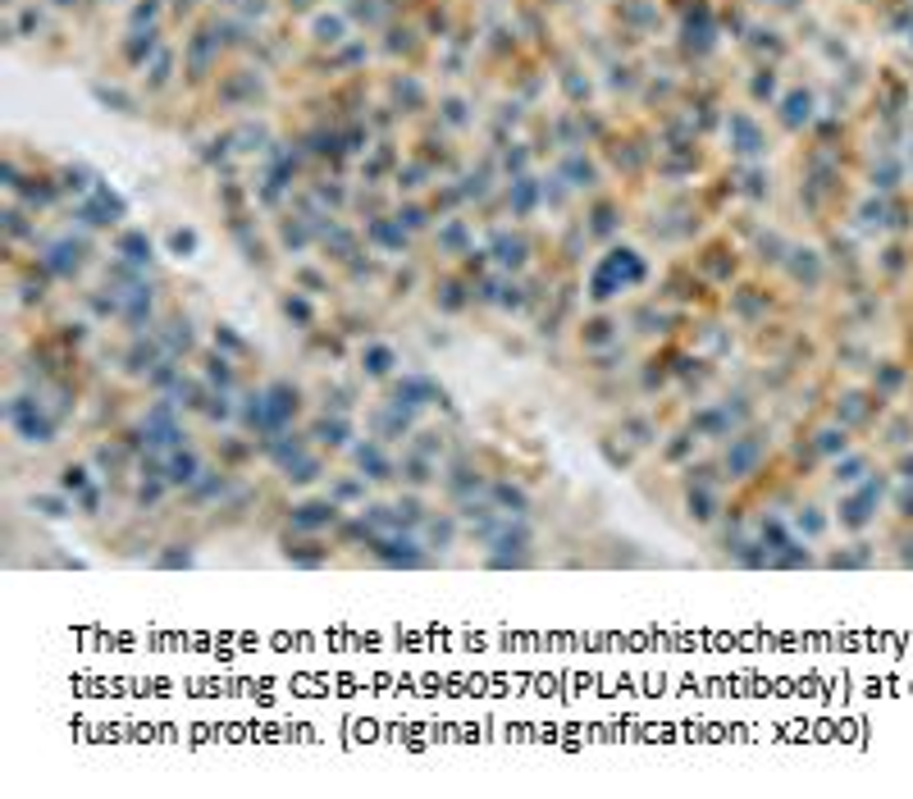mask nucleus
Listing matches in <instances>:
<instances>
[{
	"mask_svg": "<svg viewBox=\"0 0 913 799\" xmlns=\"http://www.w3.org/2000/svg\"><path fill=\"white\" fill-rule=\"evenodd\" d=\"M196 366V375L211 384V389H219V393H233L238 389V366H233V357H225L219 347H196V357H192Z\"/></svg>",
	"mask_w": 913,
	"mask_h": 799,
	"instance_id": "obj_14",
	"label": "nucleus"
},
{
	"mask_svg": "<svg viewBox=\"0 0 913 799\" xmlns=\"http://www.w3.org/2000/svg\"><path fill=\"white\" fill-rule=\"evenodd\" d=\"M347 512L339 503H333L325 490L320 494H306L297 498L293 507H288V525H297V530H310V535H333V525H339Z\"/></svg>",
	"mask_w": 913,
	"mask_h": 799,
	"instance_id": "obj_5",
	"label": "nucleus"
},
{
	"mask_svg": "<svg viewBox=\"0 0 913 799\" xmlns=\"http://www.w3.org/2000/svg\"><path fill=\"white\" fill-rule=\"evenodd\" d=\"M306 434H310V443H316L320 453H347L356 443V420L343 416V411H325L320 420H310Z\"/></svg>",
	"mask_w": 913,
	"mask_h": 799,
	"instance_id": "obj_10",
	"label": "nucleus"
},
{
	"mask_svg": "<svg viewBox=\"0 0 913 799\" xmlns=\"http://www.w3.org/2000/svg\"><path fill=\"white\" fill-rule=\"evenodd\" d=\"M325 494L339 503L343 512H362V507L370 503V480L362 471H339V475L325 480Z\"/></svg>",
	"mask_w": 913,
	"mask_h": 799,
	"instance_id": "obj_13",
	"label": "nucleus"
},
{
	"mask_svg": "<svg viewBox=\"0 0 913 799\" xmlns=\"http://www.w3.org/2000/svg\"><path fill=\"white\" fill-rule=\"evenodd\" d=\"M92 484H97V466H92V461H64V466H60L55 490H64L69 498H78L83 490H92Z\"/></svg>",
	"mask_w": 913,
	"mask_h": 799,
	"instance_id": "obj_21",
	"label": "nucleus"
},
{
	"mask_svg": "<svg viewBox=\"0 0 913 799\" xmlns=\"http://www.w3.org/2000/svg\"><path fill=\"white\" fill-rule=\"evenodd\" d=\"M33 512L55 517V521H60V517H74L78 507H74V498H69V494L60 490V494H37V498H33Z\"/></svg>",
	"mask_w": 913,
	"mask_h": 799,
	"instance_id": "obj_25",
	"label": "nucleus"
},
{
	"mask_svg": "<svg viewBox=\"0 0 913 799\" xmlns=\"http://www.w3.org/2000/svg\"><path fill=\"white\" fill-rule=\"evenodd\" d=\"M489 503H494L503 517H525L530 512L525 484H517L511 475H494V480H489Z\"/></svg>",
	"mask_w": 913,
	"mask_h": 799,
	"instance_id": "obj_17",
	"label": "nucleus"
},
{
	"mask_svg": "<svg viewBox=\"0 0 913 799\" xmlns=\"http://www.w3.org/2000/svg\"><path fill=\"white\" fill-rule=\"evenodd\" d=\"M890 480H896V484H913V443L890 457Z\"/></svg>",
	"mask_w": 913,
	"mask_h": 799,
	"instance_id": "obj_28",
	"label": "nucleus"
},
{
	"mask_svg": "<svg viewBox=\"0 0 913 799\" xmlns=\"http://www.w3.org/2000/svg\"><path fill=\"white\" fill-rule=\"evenodd\" d=\"M356 370L366 375V380L375 384H389L397 370H403V357H397V347L384 343V339H366L362 347H356Z\"/></svg>",
	"mask_w": 913,
	"mask_h": 799,
	"instance_id": "obj_11",
	"label": "nucleus"
},
{
	"mask_svg": "<svg viewBox=\"0 0 913 799\" xmlns=\"http://www.w3.org/2000/svg\"><path fill=\"white\" fill-rule=\"evenodd\" d=\"M873 471H877V466H873V457H867V453H859V448H850L845 457H836V461H832V484H836V490H850V484L867 480Z\"/></svg>",
	"mask_w": 913,
	"mask_h": 799,
	"instance_id": "obj_18",
	"label": "nucleus"
},
{
	"mask_svg": "<svg viewBox=\"0 0 913 799\" xmlns=\"http://www.w3.org/2000/svg\"><path fill=\"white\" fill-rule=\"evenodd\" d=\"M772 453V434L763 430H740L736 439H726V453H722V480L731 484H745L763 471V461Z\"/></svg>",
	"mask_w": 913,
	"mask_h": 799,
	"instance_id": "obj_3",
	"label": "nucleus"
},
{
	"mask_svg": "<svg viewBox=\"0 0 913 799\" xmlns=\"http://www.w3.org/2000/svg\"><path fill=\"white\" fill-rule=\"evenodd\" d=\"M439 484H443V494H453L457 503H466L471 494H489V475L475 466V457H457V461H448V475H439Z\"/></svg>",
	"mask_w": 913,
	"mask_h": 799,
	"instance_id": "obj_12",
	"label": "nucleus"
},
{
	"mask_svg": "<svg viewBox=\"0 0 913 799\" xmlns=\"http://www.w3.org/2000/svg\"><path fill=\"white\" fill-rule=\"evenodd\" d=\"M832 525H836V521H832L827 512H822L817 503H809V507H795V517H790V530H795V535L804 540V544H822V535H827Z\"/></svg>",
	"mask_w": 913,
	"mask_h": 799,
	"instance_id": "obj_19",
	"label": "nucleus"
},
{
	"mask_svg": "<svg viewBox=\"0 0 913 799\" xmlns=\"http://www.w3.org/2000/svg\"><path fill=\"white\" fill-rule=\"evenodd\" d=\"M689 430L708 443H726L745 430V416H731V397H722V403H703L695 416H689Z\"/></svg>",
	"mask_w": 913,
	"mask_h": 799,
	"instance_id": "obj_8",
	"label": "nucleus"
},
{
	"mask_svg": "<svg viewBox=\"0 0 913 799\" xmlns=\"http://www.w3.org/2000/svg\"><path fill=\"white\" fill-rule=\"evenodd\" d=\"M211 347H219V352H225V357H248V352H252V347H248V339H242L233 325H215Z\"/></svg>",
	"mask_w": 913,
	"mask_h": 799,
	"instance_id": "obj_24",
	"label": "nucleus"
},
{
	"mask_svg": "<svg viewBox=\"0 0 913 799\" xmlns=\"http://www.w3.org/2000/svg\"><path fill=\"white\" fill-rule=\"evenodd\" d=\"M279 553H283V562H293V567H329L333 562V540L325 535H310V530H297V525H288L283 535H279Z\"/></svg>",
	"mask_w": 913,
	"mask_h": 799,
	"instance_id": "obj_6",
	"label": "nucleus"
},
{
	"mask_svg": "<svg viewBox=\"0 0 913 799\" xmlns=\"http://www.w3.org/2000/svg\"><path fill=\"white\" fill-rule=\"evenodd\" d=\"M347 457L356 461V471H362L370 484H397V457L389 453V443H380V439H356L352 448H347Z\"/></svg>",
	"mask_w": 913,
	"mask_h": 799,
	"instance_id": "obj_7",
	"label": "nucleus"
},
{
	"mask_svg": "<svg viewBox=\"0 0 913 799\" xmlns=\"http://www.w3.org/2000/svg\"><path fill=\"white\" fill-rule=\"evenodd\" d=\"M890 484H896V480H890V471H873L867 480L850 484V490H840L836 512H832V521L840 525V535H867V530L877 525L882 507L890 498Z\"/></svg>",
	"mask_w": 913,
	"mask_h": 799,
	"instance_id": "obj_1",
	"label": "nucleus"
},
{
	"mask_svg": "<svg viewBox=\"0 0 913 799\" xmlns=\"http://www.w3.org/2000/svg\"><path fill=\"white\" fill-rule=\"evenodd\" d=\"M575 339H581V347H589V352H594V347H617V339H621V320L604 310V316L585 320V325H581V334H575Z\"/></svg>",
	"mask_w": 913,
	"mask_h": 799,
	"instance_id": "obj_20",
	"label": "nucleus"
},
{
	"mask_svg": "<svg viewBox=\"0 0 913 799\" xmlns=\"http://www.w3.org/2000/svg\"><path fill=\"white\" fill-rule=\"evenodd\" d=\"M397 484H403V490L426 494L430 484H439V461L426 457V453H416V448H403V457H397Z\"/></svg>",
	"mask_w": 913,
	"mask_h": 799,
	"instance_id": "obj_15",
	"label": "nucleus"
},
{
	"mask_svg": "<svg viewBox=\"0 0 913 799\" xmlns=\"http://www.w3.org/2000/svg\"><path fill=\"white\" fill-rule=\"evenodd\" d=\"M279 310H283L288 320H297V325L306 329V334H310V329H316V306H310V302H302L297 293H283V297H279Z\"/></svg>",
	"mask_w": 913,
	"mask_h": 799,
	"instance_id": "obj_26",
	"label": "nucleus"
},
{
	"mask_svg": "<svg viewBox=\"0 0 913 799\" xmlns=\"http://www.w3.org/2000/svg\"><path fill=\"white\" fill-rule=\"evenodd\" d=\"M206 466H211L206 453L192 448V443H178V448L161 453V475L169 480V490H192V484L202 480Z\"/></svg>",
	"mask_w": 913,
	"mask_h": 799,
	"instance_id": "obj_9",
	"label": "nucleus"
},
{
	"mask_svg": "<svg viewBox=\"0 0 913 799\" xmlns=\"http://www.w3.org/2000/svg\"><path fill=\"white\" fill-rule=\"evenodd\" d=\"M420 530H426V544L439 553V548H453V540L461 535L466 525H461V517H457V512H443V517H434V512H430V521L420 525Z\"/></svg>",
	"mask_w": 913,
	"mask_h": 799,
	"instance_id": "obj_22",
	"label": "nucleus"
},
{
	"mask_svg": "<svg viewBox=\"0 0 913 799\" xmlns=\"http://www.w3.org/2000/svg\"><path fill=\"white\" fill-rule=\"evenodd\" d=\"M809 448H813V457H817V461H827V466H832L836 457H845V453L854 448V434L845 430L840 420H827V426H817V430H813Z\"/></svg>",
	"mask_w": 913,
	"mask_h": 799,
	"instance_id": "obj_16",
	"label": "nucleus"
},
{
	"mask_svg": "<svg viewBox=\"0 0 913 799\" xmlns=\"http://www.w3.org/2000/svg\"><path fill=\"white\" fill-rule=\"evenodd\" d=\"M261 403H265V439H270V434H283V430L302 426V416H306V389L293 384V380H270V384L261 389Z\"/></svg>",
	"mask_w": 913,
	"mask_h": 799,
	"instance_id": "obj_4",
	"label": "nucleus"
},
{
	"mask_svg": "<svg viewBox=\"0 0 913 799\" xmlns=\"http://www.w3.org/2000/svg\"><path fill=\"white\" fill-rule=\"evenodd\" d=\"M695 453H699V434H695V430H681V434H672V439L658 443V457H662L667 466H681V461H689Z\"/></svg>",
	"mask_w": 913,
	"mask_h": 799,
	"instance_id": "obj_23",
	"label": "nucleus"
},
{
	"mask_svg": "<svg viewBox=\"0 0 913 799\" xmlns=\"http://www.w3.org/2000/svg\"><path fill=\"white\" fill-rule=\"evenodd\" d=\"M5 426L18 443H28V448H51L60 434V416L41 403L37 393H14L5 403Z\"/></svg>",
	"mask_w": 913,
	"mask_h": 799,
	"instance_id": "obj_2",
	"label": "nucleus"
},
{
	"mask_svg": "<svg viewBox=\"0 0 913 799\" xmlns=\"http://www.w3.org/2000/svg\"><path fill=\"white\" fill-rule=\"evenodd\" d=\"M196 562V548L192 544H165V553H155V567H192Z\"/></svg>",
	"mask_w": 913,
	"mask_h": 799,
	"instance_id": "obj_27",
	"label": "nucleus"
}]
</instances>
